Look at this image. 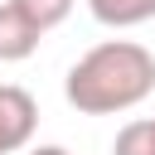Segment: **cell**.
Returning a JSON list of instances; mask_svg holds the SVG:
<instances>
[{"label":"cell","instance_id":"cell-1","mask_svg":"<svg viewBox=\"0 0 155 155\" xmlns=\"http://www.w3.org/2000/svg\"><path fill=\"white\" fill-rule=\"evenodd\" d=\"M150 92H155V53L136 39H107V44L87 48L63 78V97L82 116L131 111Z\"/></svg>","mask_w":155,"mask_h":155},{"label":"cell","instance_id":"cell-2","mask_svg":"<svg viewBox=\"0 0 155 155\" xmlns=\"http://www.w3.org/2000/svg\"><path fill=\"white\" fill-rule=\"evenodd\" d=\"M34 126H39V102L15 87V82H0V155H15L34 140Z\"/></svg>","mask_w":155,"mask_h":155},{"label":"cell","instance_id":"cell-3","mask_svg":"<svg viewBox=\"0 0 155 155\" xmlns=\"http://www.w3.org/2000/svg\"><path fill=\"white\" fill-rule=\"evenodd\" d=\"M39 39L44 34L29 24V15L15 0H0V63H24L39 48Z\"/></svg>","mask_w":155,"mask_h":155},{"label":"cell","instance_id":"cell-4","mask_svg":"<svg viewBox=\"0 0 155 155\" xmlns=\"http://www.w3.org/2000/svg\"><path fill=\"white\" fill-rule=\"evenodd\" d=\"M87 10L107 29H136V24L155 19V0H87Z\"/></svg>","mask_w":155,"mask_h":155},{"label":"cell","instance_id":"cell-5","mask_svg":"<svg viewBox=\"0 0 155 155\" xmlns=\"http://www.w3.org/2000/svg\"><path fill=\"white\" fill-rule=\"evenodd\" d=\"M111 155H155V116L126 121L111 140Z\"/></svg>","mask_w":155,"mask_h":155},{"label":"cell","instance_id":"cell-6","mask_svg":"<svg viewBox=\"0 0 155 155\" xmlns=\"http://www.w3.org/2000/svg\"><path fill=\"white\" fill-rule=\"evenodd\" d=\"M24 15H29V24L39 29V34H48V29H58L68 15H73V0H15Z\"/></svg>","mask_w":155,"mask_h":155},{"label":"cell","instance_id":"cell-7","mask_svg":"<svg viewBox=\"0 0 155 155\" xmlns=\"http://www.w3.org/2000/svg\"><path fill=\"white\" fill-rule=\"evenodd\" d=\"M29 155H73V150H63V145H34Z\"/></svg>","mask_w":155,"mask_h":155}]
</instances>
